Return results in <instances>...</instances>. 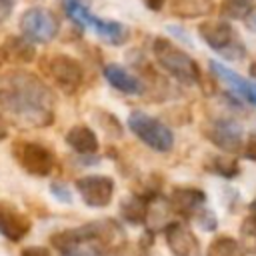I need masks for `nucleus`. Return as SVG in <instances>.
I'll return each instance as SVG.
<instances>
[{"mask_svg":"<svg viewBox=\"0 0 256 256\" xmlns=\"http://www.w3.org/2000/svg\"><path fill=\"white\" fill-rule=\"evenodd\" d=\"M0 108L26 128H46L54 122V94L40 76L8 70L0 76Z\"/></svg>","mask_w":256,"mask_h":256,"instance_id":"1","label":"nucleus"},{"mask_svg":"<svg viewBox=\"0 0 256 256\" xmlns=\"http://www.w3.org/2000/svg\"><path fill=\"white\" fill-rule=\"evenodd\" d=\"M152 52H154L156 62L178 82H182L186 86L200 82L202 76H200L198 62L192 56H188L182 48H178L172 40H168L164 36H156L152 42Z\"/></svg>","mask_w":256,"mask_h":256,"instance_id":"2","label":"nucleus"},{"mask_svg":"<svg viewBox=\"0 0 256 256\" xmlns=\"http://www.w3.org/2000/svg\"><path fill=\"white\" fill-rule=\"evenodd\" d=\"M198 36L214 52L228 60H240L246 54V48L236 32V28L224 20H204L198 24Z\"/></svg>","mask_w":256,"mask_h":256,"instance_id":"3","label":"nucleus"},{"mask_svg":"<svg viewBox=\"0 0 256 256\" xmlns=\"http://www.w3.org/2000/svg\"><path fill=\"white\" fill-rule=\"evenodd\" d=\"M128 128H130V132L140 142H144L154 152L166 154V152H170L174 148V134H172V130L162 120H158V118H154V116H150V114H146L142 110L130 112Z\"/></svg>","mask_w":256,"mask_h":256,"instance_id":"4","label":"nucleus"},{"mask_svg":"<svg viewBox=\"0 0 256 256\" xmlns=\"http://www.w3.org/2000/svg\"><path fill=\"white\" fill-rule=\"evenodd\" d=\"M12 156L18 162V166L32 176H48L56 168L54 152L40 142L16 140L12 144Z\"/></svg>","mask_w":256,"mask_h":256,"instance_id":"5","label":"nucleus"},{"mask_svg":"<svg viewBox=\"0 0 256 256\" xmlns=\"http://www.w3.org/2000/svg\"><path fill=\"white\" fill-rule=\"evenodd\" d=\"M20 32L28 42H36V44H48L56 38L58 34V20L56 16L42 6H34L28 8L20 20Z\"/></svg>","mask_w":256,"mask_h":256,"instance_id":"6","label":"nucleus"},{"mask_svg":"<svg viewBox=\"0 0 256 256\" xmlns=\"http://www.w3.org/2000/svg\"><path fill=\"white\" fill-rule=\"evenodd\" d=\"M46 74L52 78V82L66 94H72L80 88L82 80H84V68L82 64L68 56V54H52L48 56L46 64H44Z\"/></svg>","mask_w":256,"mask_h":256,"instance_id":"7","label":"nucleus"},{"mask_svg":"<svg viewBox=\"0 0 256 256\" xmlns=\"http://www.w3.org/2000/svg\"><path fill=\"white\" fill-rule=\"evenodd\" d=\"M202 132H204L208 142H212L216 148H220L222 152H228V154L238 152L242 148V142H244L242 126L230 118L210 120L202 126Z\"/></svg>","mask_w":256,"mask_h":256,"instance_id":"8","label":"nucleus"},{"mask_svg":"<svg viewBox=\"0 0 256 256\" xmlns=\"http://www.w3.org/2000/svg\"><path fill=\"white\" fill-rule=\"evenodd\" d=\"M80 198L90 208H104L114 196V180L104 174H88L74 182Z\"/></svg>","mask_w":256,"mask_h":256,"instance_id":"9","label":"nucleus"},{"mask_svg":"<svg viewBox=\"0 0 256 256\" xmlns=\"http://www.w3.org/2000/svg\"><path fill=\"white\" fill-rule=\"evenodd\" d=\"M32 228L30 218L20 212L14 204L0 200V234L8 238L10 242H20L28 236Z\"/></svg>","mask_w":256,"mask_h":256,"instance_id":"10","label":"nucleus"},{"mask_svg":"<svg viewBox=\"0 0 256 256\" xmlns=\"http://www.w3.org/2000/svg\"><path fill=\"white\" fill-rule=\"evenodd\" d=\"M164 234H166V244L174 256H202L200 240L182 222H170Z\"/></svg>","mask_w":256,"mask_h":256,"instance_id":"11","label":"nucleus"},{"mask_svg":"<svg viewBox=\"0 0 256 256\" xmlns=\"http://www.w3.org/2000/svg\"><path fill=\"white\" fill-rule=\"evenodd\" d=\"M206 194L194 186H176L168 194V206L172 212L180 216H196L198 210L204 206Z\"/></svg>","mask_w":256,"mask_h":256,"instance_id":"12","label":"nucleus"},{"mask_svg":"<svg viewBox=\"0 0 256 256\" xmlns=\"http://www.w3.org/2000/svg\"><path fill=\"white\" fill-rule=\"evenodd\" d=\"M208 66H210V72H212L220 82H224L234 94H238V96H240L242 100H246L248 104L256 106V84H254V82H250L248 78L240 76L238 72L226 68L224 64H220V62H216V60H210Z\"/></svg>","mask_w":256,"mask_h":256,"instance_id":"13","label":"nucleus"},{"mask_svg":"<svg viewBox=\"0 0 256 256\" xmlns=\"http://www.w3.org/2000/svg\"><path fill=\"white\" fill-rule=\"evenodd\" d=\"M82 28H90L98 38H102L104 42L112 44V46H120L128 40L130 36V30L118 22V20H108V18H98L94 16L92 12L86 14L84 22H82Z\"/></svg>","mask_w":256,"mask_h":256,"instance_id":"14","label":"nucleus"},{"mask_svg":"<svg viewBox=\"0 0 256 256\" xmlns=\"http://www.w3.org/2000/svg\"><path fill=\"white\" fill-rule=\"evenodd\" d=\"M102 74H104V78L108 80V84H110L112 88H116L118 92H122V94H132V96L144 94V84H142V80H140L138 76H134L128 68L116 64V62L106 64V66L102 68Z\"/></svg>","mask_w":256,"mask_h":256,"instance_id":"15","label":"nucleus"},{"mask_svg":"<svg viewBox=\"0 0 256 256\" xmlns=\"http://www.w3.org/2000/svg\"><path fill=\"white\" fill-rule=\"evenodd\" d=\"M68 148H72L76 154H82V156H92L98 152L100 148V142H98V136L96 132L86 126V124H78V126H72L66 136H64Z\"/></svg>","mask_w":256,"mask_h":256,"instance_id":"16","label":"nucleus"},{"mask_svg":"<svg viewBox=\"0 0 256 256\" xmlns=\"http://www.w3.org/2000/svg\"><path fill=\"white\" fill-rule=\"evenodd\" d=\"M0 50H2L4 62L10 60L16 64H30L36 60V48L24 36H8L0 46Z\"/></svg>","mask_w":256,"mask_h":256,"instance_id":"17","label":"nucleus"},{"mask_svg":"<svg viewBox=\"0 0 256 256\" xmlns=\"http://www.w3.org/2000/svg\"><path fill=\"white\" fill-rule=\"evenodd\" d=\"M170 10L182 20L208 16L214 10V0H170Z\"/></svg>","mask_w":256,"mask_h":256,"instance_id":"18","label":"nucleus"},{"mask_svg":"<svg viewBox=\"0 0 256 256\" xmlns=\"http://www.w3.org/2000/svg\"><path fill=\"white\" fill-rule=\"evenodd\" d=\"M148 206L150 200L144 196H128L120 202V214L130 224H144L148 220Z\"/></svg>","mask_w":256,"mask_h":256,"instance_id":"19","label":"nucleus"},{"mask_svg":"<svg viewBox=\"0 0 256 256\" xmlns=\"http://www.w3.org/2000/svg\"><path fill=\"white\" fill-rule=\"evenodd\" d=\"M206 256H246V248L232 236H216L210 242Z\"/></svg>","mask_w":256,"mask_h":256,"instance_id":"20","label":"nucleus"},{"mask_svg":"<svg viewBox=\"0 0 256 256\" xmlns=\"http://www.w3.org/2000/svg\"><path fill=\"white\" fill-rule=\"evenodd\" d=\"M206 170L222 178H234L240 174V166L232 156H212L206 160Z\"/></svg>","mask_w":256,"mask_h":256,"instance_id":"21","label":"nucleus"},{"mask_svg":"<svg viewBox=\"0 0 256 256\" xmlns=\"http://www.w3.org/2000/svg\"><path fill=\"white\" fill-rule=\"evenodd\" d=\"M50 244H52L56 250H60L62 254H66V252H70V250L82 246L84 242H82V238H80V234H78V228H66V230L54 232V234L50 236Z\"/></svg>","mask_w":256,"mask_h":256,"instance_id":"22","label":"nucleus"},{"mask_svg":"<svg viewBox=\"0 0 256 256\" xmlns=\"http://www.w3.org/2000/svg\"><path fill=\"white\" fill-rule=\"evenodd\" d=\"M62 8L74 24L82 26L86 14H90V0H62Z\"/></svg>","mask_w":256,"mask_h":256,"instance_id":"23","label":"nucleus"},{"mask_svg":"<svg viewBox=\"0 0 256 256\" xmlns=\"http://www.w3.org/2000/svg\"><path fill=\"white\" fill-rule=\"evenodd\" d=\"M252 0H226L222 6V14L228 18H248L252 14Z\"/></svg>","mask_w":256,"mask_h":256,"instance_id":"24","label":"nucleus"},{"mask_svg":"<svg viewBox=\"0 0 256 256\" xmlns=\"http://www.w3.org/2000/svg\"><path fill=\"white\" fill-rule=\"evenodd\" d=\"M50 194H52L56 200L64 202V204H70V202H72V192H70V188H68L66 184H62V182H52V184H50Z\"/></svg>","mask_w":256,"mask_h":256,"instance_id":"25","label":"nucleus"},{"mask_svg":"<svg viewBox=\"0 0 256 256\" xmlns=\"http://www.w3.org/2000/svg\"><path fill=\"white\" fill-rule=\"evenodd\" d=\"M198 216V224H200V228L202 230H206V232H212V230H216V226H218V220H216V216L210 212V210H206V212H200V214H196Z\"/></svg>","mask_w":256,"mask_h":256,"instance_id":"26","label":"nucleus"},{"mask_svg":"<svg viewBox=\"0 0 256 256\" xmlns=\"http://www.w3.org/2000/svg\"><path fill=\"white\" fill-rule=\"evenodd\" d=\"M62 256H102V250H100L98 246L90 244V246H86V248L78 246V248H74V250H70V252L62 254Z\"/></svg>","mask_w":256,"mask_h":256,"instance_id":"27","label":"nucleus"},{"mask_svg":"<svg viewBox=\"0 0 256 256\" xmlns=\"http://www.w3.org/2000/svg\"><path fill=\"white\" fill-rule=\"evenodd\" d=\"M140 250H146V248H138V246H132V244H122V246H116L108 256H138Z\"/></svg>","mask_w":256,"mask_h":256,"instance_id":"28","label":"nucleus"},{"mask_svg":"<svg viewBox=\"0 0 256 256\" xmlns=\"http://www.w3.org/2000/svg\"><path fill=\"white\" fill-rule=\"evenodd\" d=\"M244 158L256 162V132L250 134L248 140H246V144H244Z\"/></svg>","mask_w":256,"mask_h":256,"instance_id":"29","label":"nucleus"},{"mask_svg":"<svg viewBox=\"0 0 256 256\" xmlns=\"http://www.w3.org/2000/svg\"><path fill=\"white\" fill-rule=\"evenodd\" d=\"M20 256H52L46 246H26L22 248Z\"/></svg>","mask_w":256,"mask_h":256,"instance_id":"30","label":"nucleus"},{"mask_svg":"<svg viewBox=\"0 0 256 256\" xmlns=\"http://www.w3.org/2000/svg\"><path fill=\"white\" fill-rule=\"evenodd\" d=\"M14 4H16V0H0V22H4L10 16Z\"/></svg>","mask_w":256,"mask_h":256,"instance_id":"31","label":"nucleus"},{"mask_svg":"<svg viewBox=\"0 0 256 256\" xmlns=\"http://www.w3.org/2000/svg\"><path fill=\"white\" fill-rule=\"evenodd\" d=\"M142 2H144V6H146L148 10H152V12H160L168 0H142Z\"/></svg>","mask_w":256,"mask_h":256,"instance_id":"32","label":"nucleus"},{"mask_svg":"<svg viewBox=\"0 0 256 256\" xmlns=\"http://www.w3.org/2000/svg\"><path fill=\"white\" fill-rule=\"evenodd\" d=\"M246 28L256 34V10H252V14L246 18Z\"/></svg>","mask_w":256,"mask_h":256,"instance_id":"33","label":"nucleus"},{"mask_svg":"<svg viewBox=\"0 0 256 256\" xmlns=\"http://www.w3.org/2000/svg\"><path fill=\"white\" fill-rule=\"evenodd\" d=\"M8 136V122H6V118L0 114V140H4Z\"/></svg>","mask_w":256,"mask_h":256,"instance_id":"34","label":"nucleus"},{"mask_svg":"<svg viewBox=\"0 0 256 256\" xmlns=\"http://www.w3.org/2000/svg\"><path fill=\"white\" fill-rule=\"evenodd\" d=\"M250 76H252V78H256V62H252V64H250Z\"/></svg>","mask_w":256,"mask_h":256,"instance_id":"35","label":"nucleus"},{"mask_svg":"<svg viewBox=\"0 0 256 256\" xmlns=\"http://www.w3.org/2000/svg\"><path fill=\"white\" fill-rule=\"evenodd\" d=\"M250 212H252V218L256 220V200H254V202L250 204Z\"/></svg>","mask_w":256,"mask_h":256,"instance_id":"36","label":"nucleus"},{"mask_svg":"<svg viewBox=\"0 0 256 256\" xmlns=\"http://www.w3.org/2000/svg\"><path fill=\"white\" fill-rule=\"evenodd\" d=\"M4 64V56H2V50H0V66Z\"/></svg>","mask_w":256,"mask_h":256,"instance_id":"37","label":"nucleus"}]
</instances>
